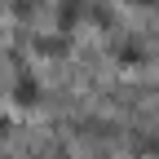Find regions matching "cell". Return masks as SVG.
<instances>
[{
    "label": "cell",
    "mask_w": 159,
    "mask_h": 159,
    "mask_svg": "<svg viewBox=\"0 0 159 159\" xmlns=\"http://www.w3.org/2000/svg\"><path fill=\"white\" fill-rule=\"evenodd\" d=\"M111 57H115L119 66H142V62H146V49H142V40H137V35H124V40H115Z\"/></svg>",
    "instance_id": "cell-2"
},
{
    "label": "cell",
    "mask_w": 159,
    "mask_h": 159,
    "mask_svg": "<svg viewBox=\"0 0 159 159\" xmlns=\"http://www.w3.org/2000/svg\"><path fill=\"white\" fill-rule=\"evenodd\" d=\"M66 49H71V35H62V31L35 35V53H40V57H66Z\"/></svg>",
    "instance_id": "cell-4"
},
{
    "label": "cell",
    "mask_w": 159,
    "mask_h": 159,
    "mask_svg": "<svg viewBox=\"0 0 159 159\" xmlns=\"http://www.w3.org/2000/svg\"><path fill=\"white\" fill-rule=\"evenodd\" d=\"M124 5H133V9H155L159 0H124Z\"/></svg>",
    "instance_id": "cell-8"
},
{
    "label": "cell",
    "mask_w": 159,
    "mask_h": 159,
    "mask_svg": "<svg viewBox=\"0 0 159 159\" xmlns=\"http://www.w3.org/2000/svg\"><path fill=\"white\" fill-rule=\"evenodd\" d=\"M93 22L97 27H111V9H93Z\"/></svg>",
    "instance_id": "cell-7"
},
{
    "label": "cell",
    "mask_w": 159,
    "mask_h": 159,
    "mask_svg": "<svg viewBox=\"0 0 159 159\" xmlns=\"http://www.w3.org/2000/svg\"><path fill=\"white\" fill-rule=\"evenodd\" d=\"M84 0H57V31L62 35H71V27H80L84 22Z\"/></svg>",
    "instance_id": "cell-3"
},
{
    "label": "cell",
    "mask_w": 159,
    "mask_h": 159,
    "mask_svg": "<svg viewBox=\"0 0 159 159\" xmlns=\"http://www.w3.org/2000/svg\"><path fill=\"white\" fill-rule=\"evenodd\" d=\"M35 9H40V0H13V13L18 18H31Z\"/></svg>",
    "instance_id": "cell-6"
},
{
    "label": "cell",
    "mask_w": 159,
    "mask_h": 159,
    "mask_svg": "<svg viewBox=\"0 0 159 159\" xmlns=\"http://www.w3.org/2000/svg\"><path fill=\"white\" fill-rule=\"evenodd\" d=\"M9 128H13V119H9V115H5V111H0V137H5V133H9Z\"/></svg>",
    "instance_id": "cell-9"
},
{
    "label": "cell",
    "mask_w": 159,
    "mask_h": 159,
    "mask_svg": "<svg viewBox=\"0 0 159 159\" xmlns=\"http://www.w3.org/2000/svg\"><path fill=\"white\" fill-rule=\"evenodd\" d=\"M40 97H44L40 75H35V71H18L13 84H9V102H13L18 111H31V106H40Z\"/></svg>",
    "instance_id": "cell-1"
},
{
    "label": "cell",
    "mask_w": 159,
    "mask_h": 159,
    "mask_svg": "<svg viewBox=\"0 0 159 159\" xmlns=\"http://www.w3.org/2000/svg\"><path fill=\"white\" fill-rule=\"evenodd\" d=\"M133 150L142 155V159H159V133H142V137H133Z\"/></svg>",
    "instance_id": "cell-5"
}]
</instances>
